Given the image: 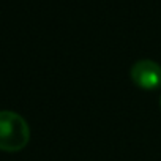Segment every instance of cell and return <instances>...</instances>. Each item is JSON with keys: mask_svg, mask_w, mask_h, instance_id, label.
<instances>
[{"mask_svg": "<svg viewBox=\"0 0 161 161\" xmlns=\"http://www.w3.org/2000/svg\"><path fill=\"white\" fill-rule=\"evenodd\" d=\"M30 141V128L24 117L11 111L0 112V150L21 152Z\"/></svg>", "mask_w": 161, "mask_h": 161, "instance_id": "1", "label": "cell"}, {"mask_svg": "<svg viewBox=\"0 0 161 161\" xmlns=\"http://www.w3.org/2000/svg\"><path fill=\"white\" fill-rule=\"evenodd\" d=\"M159 108H161V98H159Z\"/></svg>", "mask_w": 161, "mask_h": 161, "instance_id": "3", "label": "cell"}, {"mask_svg": "<svg viewBox=\"0 0 161 161\" xmlns=\"http://www.w3.org/2000/svg\"><path fill=\"white\" fill-rule=\"evenodd\" d=\"M131 80L142 90H156L161 87V66L148 58L137 60L130 71Z\"/></svg>", "mask_w": 161, "mask_h": 161, "instance_id": "2", "label": "cell"}]
</instances>
